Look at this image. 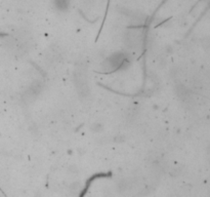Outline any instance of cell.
<instances>
[{
	"label": "cell",
	"mask_w": 210,
	"mask_h": 197,
	"mask_svg": "<svg viewBox=\"0 0 210 197\" xmlns=\"http://www.w3.org/2000/svg\"><path fill=\"white\" fill-rule=\"evenodd\" d=\"M56 5L58 9L66 10L69 6V0H56Z\"/></svg>",
	"instance_id": "obj_5"
},
{
	"label": "cell",
	"mask_w": 210,
	"mask_h": 197,
	"mask_svg": "<svg viewBox=\"0 0 210 197\" xmlns=\"http://www.w3.org/2000/svg\"><path fill=\"white\" fill-rule=\"evenodd\" d=\"M124 61L125 55L122 53H115L106 59L102 67H104L105 70H108V71H114V70L120 68L123 65Z\"/></svg>",
	"instance_id": "obj_2"
},
{
	"label": "cell",
	"mask_w": 210,
	"mask_h": 197,
	"mask_svg": "<svg viewBox=\"0 0 210 197\" xmlns=\"http://www.w3.org/2000/svg\"><path fill=\"white\" fill-rule=\"evenodd\" d=\"M91 129H92L93 132H99L102 129V125L99 124V123H94L92 126H91Z\"/></svg>",
	"instance_id": "obj_7"
},
{
	"label": "cell",
	"mask_w": 210,
	"mask_h": 197,
	"mask_svg": "<svg viewBox=\"0 0 210 197\" xmlns=\"http://www.w3.org/2000/svg\"><path fill=\"white\" fill-rule=\"evenodd\" d=\"M74 83L78 95L82 99L88 98L90 94V87L88 83V77L86 74V69L83 66H77L74 72Z\"/></svg>",
	"instance_id": "obj_1"
},
{
	"label": "cell",
	"mask_w": 210,
	"mask_h": 197,
	"mask_svg": "<svg viewBox=\"0 0 210 197\" xmlns=\"http://www.w3.org/2000/svg\"><path fill=\"white\" fill-rule=\"evenodd\" d=\"M70 188H71V190L76 191V190H78V189H80V184L79 183H73L71 186H70Z\"/></svg>",
	"instance_id": "obj_8"
},
{
	"label": "cell",
	"mask_w": 210,
	"mask_h": 197,
	"mask_svg": "<svg viewBox=\"0 0 210 197\" xmlns=\"http://www.w3.org/2000/svg\"><path fill=\"white\" fill-rule=\"evenodd\" d=\"M128 188V182L126 180H121L119 182V184H118V189H119L120 191H123V190H126Z\"/></svg>",
	"instance_id": "obj_6"
},
{
	"label": "cell",
	"mask_w": 210,
	"mask_h": 197,
	"mask_svg": "<svg viewBox=\"0 0 210 197\" xmlns=\"http://www.w3.org/2000/svg\"><path fill=\"white\" fill-rule=\"evenodd\" d=\"M175 94L178 96L179 100H182V101H186V100H188L190 98L191 92L189 91V88L186 87L185 85L178 84L175 86Z\"/></svg>",
	"instance_id": "obj_4"
},
{
	"label": "cell",
	"mask_w": 210,
	"mask_h": 197,
	"mask_svg": "<svg viewBox=\"0 0 210 197\" xmlns=\"http://www.w3.org/2000/svg\"><path fill=\"white\" fill-rule=\"evenodd\" d=\"M40 91H41V85H40V82H36L34 84H32V86L24 94V100L27 102L34 101V100L39 96Z\"/></svg>",
	"instance_id": "obj_3"
}]
</instances>
